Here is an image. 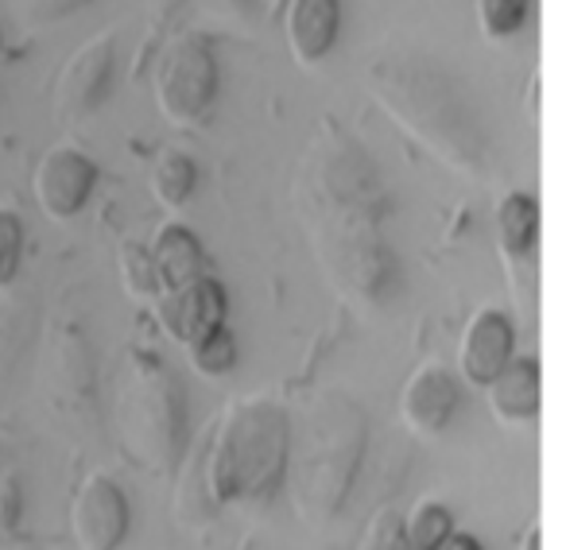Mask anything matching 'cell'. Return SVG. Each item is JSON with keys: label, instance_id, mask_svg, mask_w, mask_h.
I'll return each mask as SVG.
<instances>
[{"label": "cell", "instance_id": "cell-1", "mask_svg": "<svg viewBox=\"0 0 566 550\" xmlns=\"http://www.w3.org/2000/svg\"><path fill=\"white\" fill-rule=\"evenodd\" d=\"M303 225L338 295L380 307L396 287V256L380 236L385 179L342 128L326 125L303 159L295 187Z\"/></svg>", "mask_w": 566, "mask_h": 550}, {"label": "cell", "instance_id": "cell-2", "mask_svg": "<svg viewBox=\"0 0 566 550\" xmlns=\"http://www.w3.org/2000/svg\"><path fill=\"white\" fill-rule=\"evenodd\" d=\"M369 94L434 159L465 174L489 171V136L447 71L419 55H377L369 66Z\"/></svg>", "mask_w": 566, "mask_h": 550}, {"label": "cell", "instance_id": "cell-3", "mask_svg": "<svg viewBox=\"0 0 566 550\" xmlns=\"http://www.w3.org/2000/svg\"><path fill=\"white\" fill-rule=\"evenodd\" d=\"M292 415L272 395H237L202 442V480L213 511H260L275 500L287 473Z\"/></svg>", "mask_w": 566, "mask_h": 550}, {"label": "cell", "instance_id": "cell-4", "mask_svg": "<svg viewBox=\"0 0 566 550\" xmlns=\"http://www.w3.org/2000/svg\"><path fill=\"white\" fill-rule=\"evenodd\" d=\"M369 446V419L361 403L342 392H318L292 419V446L283 485L303 523L326 527L346 504Z\"/></svg>", "mask_w": 566, "mask_h": 550}, {"label": "cell", "instance_id": "cell-5", "mask_svg": "<svg viewBox=\"0 0 566 550\" xmlns=\"http://www.w3.org/2000/svg\"><path fill=\"white\" fill-rule=\"evenodd\" d=\"M113 419H117V442L133 465L156 477H171L182 469L190 446L187 395L171 364L156 349L140 346L128 353Z\"/></svg>", "mask_w": 566, "mask_h": 550}, {"label": "cell", "instance_id": "cell-6", "mask_svg": "<svg viewBox=\"0 0 566 550\" xmlns=\"http://www.w3.org/2000/svg\"><path fill=\"white\" fill-rule=\"evenodd\" d=\"M218 86L221 71L210 40L202 32L171 35L156 59V74H151L159 113L179 128L202 125L218 102Z\"/></svg>", "mask_w": 566, "mask_h": 550}, {"label": "cell", "instance_id": "cell-7", "mask_svg": "<svg viewBox=\"0 0 566 550\" xmlns=\"http://www.w3.org/2000/svg\"><path fill=\"white\" fill-rule=\"evenodd\" d=\"M48 408L66 434L90 438L97 426V372L94 353L78 330H55L43 361Z\"/></svg>", "mask_w": 566, "mask_h": 550}, {"label": "cell", "instance_id": "cell-8", "mask_svg": "<svg viewBox=\"0 0 566 550\" xmlns=\"http://www.w3.org/2000/svg\"><path fill=\"white\" fill-rule=\"evenodd\" d=\"M113 66H117V32L94 35V40L82 43L71 55V63L63 66V74H59V120L74 125V120H86L90 113L102 109L113 86Z\"/></svg>", "mask_w": 566, "mask_h": 550}, {"label": "cell", "instance_id": "cell-9", "mask_svg": "<svg viewBox=\"0 0 566 550\" xmlns=\"http://www.w3.org/2000/svg\"><path fill=\"white\" fill-rule=\"evenodd\" d=\"M133 508L109 473H90L71 504V531L78 550H117L128 539Z\"/></svg>", "mask_w": 566, "mask_h": 550}, {"label": "cell", "instance_id": "cell-10", "mask_svg": "<svg viewBox=\"0 0 566 550\" xmlns=\"http://www.w3.org/2000/svg\"><path fill=\"white\" fill-rule=\"evenodd\" d=\"M97 179H102V171H97V163L86 151L74 148V144H59L35 167V179H32L35 205L51 221H71L86 210Z\"/></svg>", "mask_w": 566, "mask_h": 550}, {"label": "cell", "instance_id": "cell-11", "mask_svg": "<svg viewBox=\"0 0 566 550\" xmlns=\"http://www.w3.org/2000/svg\"><path fill=\"white\" fill-rule=\"evenodd\" d=\"M226 315H229V295L213 275H198L190 284L156 295L159 330L171 341H179L182 349L190 341L206 338L210 330H218V326H226Z\"/></svg>", "mask_w": 566, "mask_h": 550}, {"label": "cell", "instance_id": "cell-12", "mask_svg": "<svg viewBox=\"0 0 566 550\" xmlns=\"http://www.w3.org/2000/svg\"><path fill=\"white\" fill-rule=\"evenodd\" d=\"M512 357H516V326H512V318L496 307L473 310V318L462 330V341H458V369H462V380L485 388Z\"/></svg>", "mask_w": 566, "mask_h": 550}, {"label": "cell", "instance_id": "cell-13", "mask_svg": "<svg viewBox=\"0 0 566 550\" xmlns=\"http://www.w3.org/2000/svg\"><path fill=\"white\" fill-rule=\"evenodd\" d=\"M458 403H462V384L450 369L442 364H423L411 372V380L400 392V419L411 434L419 438H434L450 426Z\"/></svg>", "mask_w": 566, "mask_h": 550}, {"label": "cell", "instance_id": "cell-14", "mask_svg": "<svg viewBox=\"0 0 566 550\" xmlns=\"http://www.w3.org/2000/svg\"><path fill=\"white\" fill-rule=\"evenodd\" d=\"M342 32V0H287L283 40L300 66H318Z\"/></svg>", "mask_w": 566, "mask_h": 550}, {"label": "cell", "instance_id": "cell-15", "mask_svg": "<svg viewBox=\"0 0 566 550\" xmlns=\"http://www.w3.org/2000/svg\"><path fill=\"white\" fill-rule=\"evenodd\" d=\"M148 260H151V279H156V295L206 275L202 241L182 221H164L156 229V236L148 241Z\"/></svg>", "mask_w": 566, "mask_h": 550}, {"label": "cell", "instance_id": "cell-16", "mask_svg": "<svg viewBox=\"0 0 566 550\" xmlns=\"http://www.w3.org/2000/svg\"><path fill=\"white\" fill-rule=\"evenodd\" d=\"M485 400L496 423L527 426L539 419V361L512 357L501 372L485 384Z\"/></svg>", "mask_w": 566, "mask_h": 550}, {"label": "cell", "instance_id": "cell-17", "mask_svg": "<svg viewBox=\"0 0 566 550\" xmlns=\"http://www.w3.org/2000/svg\"><path fill=\"white\" fill-rule=\"evenodd\" d=\"M535 236H539V202L527 190H509L496 202V241H501V256L516 267V279L527 275Z\"/></svg>", "mask_w": 566, "mask_h": 550}, {"label": "cell", "instance_id": "cell-18", "mask_svg": "<svg viewBox=\"0 0 566 550\" xmlns=\"http://www.w3.org/2000/svg\"><path fill=\"white\" fill-rule=\"evenodd\" d=\"M151 194L164 210H182L198 187V163L179 148H167L164 156L151 163Z\"/></svg>", "mask_w": 566, "mask_h": 550}, {"label": "cell", "instance_id": "cell-19", "mask_svg": "<svg viewBox=\"0 0 566 550\" xmlns=\"http://www.w3.org/2000/svg\"><path fill=\"white\" fill-rule=\"evenodd\" d=\"M24 519V480H20L17 454L0 438V547H12Z\"/></svg>", "mask_w": 566, "mask_h": 550}, {"label": "cell", "instance_id": "cell-20", "mask_svg": "<svg viewBox=\"0 0 566 550\" xmlns=\"http://www.w3.org/2000/svg\"><path fill=\"white\" fill-rule=\"evenodd\" d=\"M187 361H190V369L206 380L229 377V372L237 369V341H233V334H229V326H218V330H210L206 338L190 341Z\"/></svg>", "mask_w": 566, "mask_h": 550}, {"label": "cell", "instance_id": "cell-21", "mask_svg": "<svg viewBox=\"0 0 566 550\" xmlns=\"http://www.w3.org/2000/svg\"><path fill=\"white\" fill-rule=\"evenodd\" d=\"M450 531H454V516L439 500H419L403 516V535H408L411 550H439Z\"/></svg>", "mask_w": 566, "mask_h": 550}, {"label": "cell", "instance_id": "cell-22", "mask_svg": "<svg viewBox=\"0 0 566 550\" xmlns=\"http://www.w3.org/2000/svg\"><path fill=\"white\" fill-rule=\"evenodd\" d=\"M24 307L28 303H20V299L0 303V388L12 380V372H17V364H20V353H24V346H28L32 322H28Z\"/></svg>", "mask_w": 566, "mask_h": 550}, {"label": "cell", "instance_id": "cell-23", "mask_svg": "<svg viewBox=\"0 0 566 550\" xmlns=\"http://www.w3.org/2000/svg\"><path fill=\"white\" fill-rule=\"evenodd\" d=\"M527 12H532V0H478V28L493 43L512 40L527 24Z\"/></svg>", "mask_w": 566, "mask_h": 550}, {"label": "cell", "instance_id": "cell-24", "mask_svg": "<svg viewBox=\"0 0 566 550\" xmlns=\"http://www.w3.org/2000/svg\"><path fill=\"white\" fill-rule=\"evenodd\" d=\"M24 264V221L12 205H0V292H12Z\"/></svg>", "mask_w": 566, "mask_h": 550}, {"label": "cell", "instance_id": "cell-25", "mask_svg": "<svg viewBox=\"0 0 566 550\" xmlns=\"http://www.w3.org/2000/svg\"><path fill=\"white\" fill-rule=\"evenodd\" d=\"M120 284L133 299H156V279H151L148 244L125 241L120 244Z\"/></svg>", "mask_w": 566, "mask_h": 550}, {"label": "cell", "instance_id": "cell-26", "mask_svg": "<svg viewBox=\"0 0 566 550\" xmlns=\"http://www.w3.org/2000/svg\"><path fill=\"white\" fill-rule=\"evenodd\" d=\"M357 550H411L408 535H403V516L396 508H380L369 519L361 535V547Z\"/></svg>", "mask_w": 566, "mask_h": 550}, {"label": "cell", "instance_id": "cell-27", "mask_svg": "<svg viewBox=\"0 0 566 550\" xmlns=\"http://www.w3.org/2000/svg\"><path fill=\"white\" fill-rule=\"evenodd\" d=\"M90 0H20V12H24L28 28H48L55 20L74 17L78 9H86Z\"/></svg>", "mask_w": 566, "mask_h": 550}, {"label": "cell", "instance_id": "cell-28", "mask_svg": "<svg viewBox=\"0 0 566 550\" xmlns=\"http://www.w3.org/2000/svg\"><path fill=\"white\" fill-rule=\"evenodd\" d=\"M439 550H485V547H481L478 535H470V531H450L447 539H442Z\"/></svg>", "mask_w": 566, "mask_h": 550}, {"label": "cell", "instance_id": "cell-29", "mask_svg": "<svg viewBox=\"0 0 566 550\" xmlns=\"http://www.w3.org/2000/svg\"><path fill=\"white\" fill-rule=\"evenodd\" d=\"M520 550H543V531H539V527H527Z\"/></svg>", "mask_w": 566, "mask_h": 550}, {"label": "cell", "instance_id": "cell-30", "mask_svg": "<svg viewBox=\"0 0 566 550\" xmlns=\"http://www.w3.org/2000/svg\"><path fill=\"white\" fill-rule=\"evenodd\" d=\"M264 4H287V0H264Z\"/></svg>", "mask_w": 566, "mask_h": 550}, {"label": "cell", "instance_id": "cell-31", "mask_svg": "<svg viewBox=\"0 0 566 550\" xmlns=\"http://www.w3.org/2000/svg\"><path fill=\"white\" fill-rule=\"evenodd\" d=\"M0 550H20V547H17V542H12V547H0Z\"/></svg>", "mask_w": 566, "mask_h": 550}, {"label": "cell", "instance_id": "cell-32", "mask_svg": "<svg viewBox=\"0 0 566 550\" xmlns=\"http://www.w3.org/2000/svg\"><path fill=\"white\" fill-rule=\"evenodd\" d=\"M0 40H4V35H0Z\"/></svg>", "mask_w": 566, "mask_h": 550}]
</instances>
